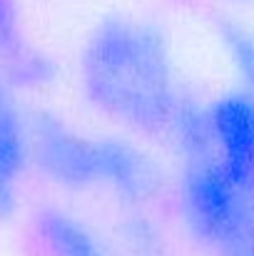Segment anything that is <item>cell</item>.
Returning <instances> with one entry per match:
<instances>
[{
  "label": "cell",
  "instance_id": "cell-2",
  "mask_svg": "<svg viewBox=\"0 0 254 256\" xmlns=\"http://www.w3.org/2000/svg\"><path fill=\"white\" fill-rule=\"evenodd\" d=\"M174 199L187 234L212 256H254V189L209 154L179 162Z\"/></svg>",
  "mask_w": 254,
  "mask_h": 256
},
{
  "label": "cell",
  "instance_id": "cell-10",
  "mask_svg": "<svg viewBox=\"0 0 254 256\" xmlns=\"http://www.w3.org/2000/svg\"><path fill=\"white\" fill-rule=\"evenodd\" d=\"M58 75V65L43 55L30 50L28 45L8 62V82L15 87H48Z\"/></svg>",
  "mask_w": 254,
  "mask_h": 256
},
{
  "label": "cell",
  "instance_id": "cell-12",
  "mask_svg": "<svg viewBox=\"0 0 254 256\" xmlns=\"http://www.w3.org/2000/svg\"><path fill=\"white\" fill-rule=\"evenodd\" d=\"M227 2H234V5H254V0H227Z\"/></svg>",
  "mask_w": 254,
  "mask_h": 256
},
{
  "label": "cell",
  "instance_id": "cell-6",
  "mask_svg": "<svg viewBox=\"0 0 254 256\" xmlns=\"http://www.w3.org/2000/svg\"><path fill=\"white\" fill-rule=\"evenodd\" d=\"M30 164V114H25L15 87L0 78V219L15 214Z\"/></svg>",
  "mask_w": 254,
  "mask_h": 256
},
{
  "label": "cell",
  "instance_id": "cell-11",
  "mask_svg": "<svg viewBox=\"0 0 254 256\" xmlns=\"http://www.w3.org/2000/svg\"><path fill=\"white\" fill-rule=\"evenodd\" d=\"M23 48H25V42L20 38L15 8L10 0H0V60L8 65Z\"/></svg>",
  "mask_w": 254,
  "mask_h": 256
},
{
  "label": "cell",
  "instance_id": "cell-3",
  "mask_svg": "<svg viewBox=\"0 0 254 256\" xmlns=\"http://www.w3.org/2000/svg\"><path fill=\"white\" fill-rule=\"evenodd\" d=\"M30 160L60 189H97V134L83 132L60 114H30Z\"/></svg>",
  "mask_w": 254,
  "mask_h": 256
},
{
  "label": "cell",
  "instance_id": "cell-9",
  "mask_svg": "<svg viewBox=\"0 0 254 256\" xmlns=\"http://www.w3.org/2000/svg\"><path fill=\"white\" fill-rule=\"evenodd\" d=\"M122 256H165V239L147 212H127L120 229Z\"/></svg>",
  "mask_w": 254,
  "mask_h": 256
},
{
  "label": "cell",
  "instance_id": "cell-7",
  "mask_svg": "<svg viewBox=\"0 0 254 256\" xmlns=\"http://www.w3.org/2000/svg\"><path fill=\"white\" fill-rule=\"evenodd\" d=\"M33 224L45 256H117L85 219L68 209L45 206Z\"/></svg>",
  "mask_w": 254,
  "mask_h": 256
},
{
  "label": "cell",
  "instance_id": "cell-1",
  "mask_svg": "<svg viewBox=\"0 0 254 256\" xmlns=\"http://www.w3.org/2000/svg\"><path fill=\"white\" fill-rule=\"evenodd\" d=\"M78 82L100 117L137 140H162L184 94L167 35L152 20L127 12L105 15L87 30Z\"/></svg>",
  "mask_w": 254,
  "mask_h": 256
},
{
  "label": "cell",
  "instance_id": "cell-5",
  "mask_svg": "<svg viewBox=\"0 0 254 256\" xmlns=\"http://www.w3.org/2000/svg\"><path fill=\"white\" fill-rule=\"evenodd\" d=\"M209 157L242 186L254 189V94L239 87L207 100Z\"/></svg>",
  "mask_w": 254,
  "mask_h": 256
},
{
  "label": "cell",
  "instance_id": "cell-8",
  "mask_svg": "<svg viewBox=\"0 0 254 256\" xmlns=\"http://www.w3.org/2000/svg\"><path fill=\"white\" fill-rule=\"evenodd\" d=\"M217 38L239 90L254 94V22L234 15L224 18L217 28Z\"/></svg>",
  "mask_w": 254,
  "mask_h": 256
},
{
  "label": "cell",
  "instance_id": "cell-4",
  "mask_svg": "<svg viewBox=\"0 0 254 256\" xmlns=\"http://www.w3.org/2000/svg\"><path fill=\"white\" fill-rule=\"evenodd\" d=\"M97 189L127 212H147L165 192L167 176L157 157L132 134H97Z\"/></svg>",
  "mask_w": 254,
  "mask_h": 256
}]
</instances>
